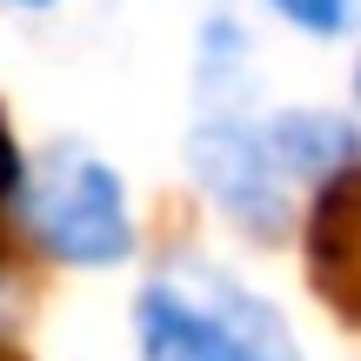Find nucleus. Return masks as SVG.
<instances>
[{"mask_svg": "<svg viewBox=\"0 0 361 361\" xmlns=\"http://www.w3.org/2000/svg\"><path fill=\"white\" fill-rule=\"evenodd\" d=\"M13 207L54 261L114 268V261L134 255V214H128V194H121V174L74 141L47 147L34 168H20Z\"/></svg>", "mask_w": 361, "mask_h": 361, "instance_id": "nucleus-1", "label": "nucleus"}, {"mask_svg": "<svg viewBox=\"0 0 361 361\" xmlns=\"http://www.w3.org/2000/svg\"><path fill=\"white\" fill-rule=\"evenodd\" d=\"M141 361H295L281 314H268L241 288H141L134 301Z\"/></svg>", "mask_w": 361, "mask_h": 361, "instance_id": "nucleus-2", "label": "nucleus"}, {"mask_svg": "<svg viewBox=\"0 0 361 361\" xmlns=\"http://www.w3.org/2000/svg\"><path fill=\"white\" fill-rule=\"evenodd\" d=\"M301 261L322 308L361 335V154L314 180L308 221H301Z\"/></svg>", "mask_w": 361, "mask_h": 361, "instance_id": "nucleus-3", "label": "nucleus"}, {"mask_svg": "<svg viewBox=\"0 0 361 361\" xmlns=\"http://www.w3.org/2000/svg\"><path fill=\"white\" fill-rule=\"evenodd\" d=\"M194 168L214 188V201L228 207L241 228L255 234H281L288 228V168L274 161L268 128H247V121H207L194 134Z\"/></svg>", "mask_w": 361, "mask_h": 361, "instance_id": "nucleus-4", "label": "nucleus"}, {"mask_svg": "<svg viewBox=\"0 0 361 361\" xmlns=\"http://www.w3.org/2000/svg\"><path fill=\"white\" fill-rule=\"evenodd\" d=\"M268 7H281L301 34H322V40H335L348 27V0H268Z\"/></svg>", "mask_w": 361, "mask_h": 361, "instance_id": "nucleus-5", "label": "nucleus"}, {"mask_svg": "<svg viewBox=\"0 0 361 361\" xmlns=\"http://www.w3.org/2000/svg\"><path fill=\"white\" fill-rule=\"evenodd\" d=\"M20 141H13V128H7V114H0V255H7V207H13V194H20Z\"/></svg>", "mask_w": 361, "mask_h": 361, "instance_id": "nucleus-6", "label": "nucleus"}, {"mask_svg": "<svg viewBox=\"0 0 361 361\" xmlns=\"http://www.w3.org/2000/svg\"><path fill=\"white\" fill-rule=\"evenodd\" d=\"M355 107H361V61H355Z\"/></svg>", "mask_w": 361, "mask_h": 361, "instance_id": "nucleus-7", "label": "nucleus"}, {"mask_svg": "<svg viewBox=\"0 0 361 361\" xmlns=\"http://www.w3.org/2000/svg\"><path fill=\"white\" fill-rule=\"evenodd\" d=\"M0 361H20V355H13V348H7V341H0Z\"/></svg>", "mask_w": 361, "mask_h": 361, "instance_id": "nucleus-8", "label": "nucleus"}, {"mask_svg": "<svg viewBox=\"0 0 361 361\" xmlns=\"http://www.w3.org/2000/svg\"><path fill=\"white\" fill-rule=\"evenodd\" d=\"M13 7H47V0H13Z\"/></svg>", "mask_w": 361, "mask_h": 361, "instance_id": "nucleus-9", "label": "nucleus"}]
</instances>
